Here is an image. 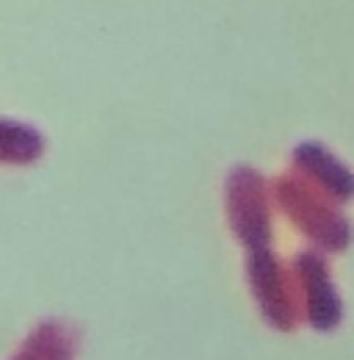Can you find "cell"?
<instances>
[{
    "instance_id": "obj_1",
    "label": "cell",
    "mask_w": 354,
    "mask_h": 360,
    "mask_svg": "<svg viewBox=\"0 0 354 360\" xmlns=\"http://www.w3.org/2000/svg\"><path fill=\"white\" fill-rule=\"evenodd\" d=\"M39 150H42V141L31 128L0 120V161L25 164V161L37 158Z\"/></svg>"
}]
</instances>
